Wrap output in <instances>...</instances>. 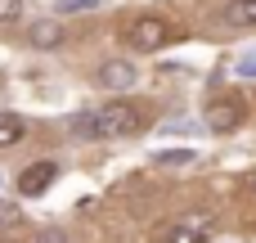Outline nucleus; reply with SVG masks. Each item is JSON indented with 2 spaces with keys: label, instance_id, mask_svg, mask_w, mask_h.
<instances>
[{
  "label": "nucleus",
  "instance_id": "obj_3",
  "mask_svg": "<svg viewBox=\"0 0 256 243\" xmlns=\"http://www.w3.org/2000/svg\"><path fill=\"white\" fill-rule=\"evenodd\" d=\"M243 117H248V104L243 99H234V95H220V99H212L207 104V113H202V122L212 126V131H238L243 126Z\"/></svg>",
  "mask_w": 256,
  "mask_h": 243
},
{
  "label": "nucleus",
  "instance_id": "obj_5",
  "mask_svg": "<svg viewBox=\"0 0 256 243\" xmlns=\"http://www.w3.org/2000/svg\"><path fill=\"white\" fill-rule=\"evenodd\" d=\"M54 180H58V167H54V162H32V167H22V176H18V194H22V198H40Z\"/></svg>",
  "mask_w": 256,
  "mask_h": 243
},
{
  "label": "nucleus",
  "instance_id": "obj_1",
  "mask_svg": "<svg viewBox=\"0 0 256 243\" xmlns=\"http://www.w3.org/2000/svg\"><path fill=\"white\" fill-rule=\"evenodd\" d=\"M99 122H104V140H130V135L148 131V113L140 104H108V108H99Z\"/></svg>",
  "mask_w": 256,
  "mask_h": 243
},
{
  "label": "nucleus",
  "instance_id": "obj_9",
  "mask_svg": "<svg viewBox=\"0 0 256 243\" xmlns=\"http://www.w3.org/2000/svg\"><path fill=\"white\" fill-rule=\"evenodd\" d=\"M220 18H225L230 27H256V0H230V5L220 9Z\"/></svg>",
  "mask_w": 256,
  "mask_h": 243
},
{
  "label": "nucleus",
  "instance_id": "obj_13",
  "mask_svg": "<svg viewBox=\"0 0 256 243\" xmlns=\"http://www.w3.org/2000/svg\"><path fill=\"white\" fill-rule=\"evenodd\" d=\"M22 18V0H0V23H18Z\"/></svg>",
  "mask_w": 256,
  "mask_h": 243
},
{
  "label": "nucleus",
  "instance_id": "obj_6",
  "mask_svg": "<svg viewBox=\"0 0 256 243\" xmlns=\"http://www.w3.org/2000/svg\"><path fill=\"white\" fill-rule=\"evenodd\" d=\"M135 81H140V68H130L126 59H108L99 68V86L104 90H130Z\"/></svg>",
  "mask_w": 256,
  "mask_h": 243
},
{
  "label": "nucleus",
  "instance_id": "obj_8",
  "mask_svg": "<svg viewBox=\"0 0 256 243\" xmlns=\"http://www.w3.org/2000/svg\"><path fill=\"white\" fill-rule=\"evenodd\" d=\"M68 131H72V140H104V122H99V113H76L72 122H68Z\"/></svg>",
  "mask_w": 256,
  "mask_h": 243
},
{
  "label": "nucleus",
  "instance_id": "obj_16",
  "mask_svg": "<svg viewBox=\"0 0 256 243\" xmlns=\"http://www.w3.org/2000/svg\"><path fill=\"white\" fill-rule=\"evenodd\" d=\"M32 243H68V234H63V230H40Z\"/></svg>",
  "mask_w": 256,
  "mask_h": 243
},
{
  "label": "nucleus",
  "instance_id": "obj_15",
  "mask_svg": "<svg viewBox=\"0 0 256 243\" xmlns=\"http://www.w3.org/2000/svg\"><path fill=\"white\" fill-rule=\"evenodd\" d=\"M238 77H256V50H252V54H243V59H238Z\"/></svg>",
  "mask_w": 256,
  "mask_h": 243
},
{
  "label": "nucleus",
  "instance_id": "obj_10",
  "mask_svg": "<svg viewBox=\"0 0 256 243\" xmlns=\"http://www.w3.org/2000/svg\"><path fill=\"white\" fill-rule=\"evenodd\" d=\"M27 140V122L18 113H0V149H14Z\"/></svg>",
  "mask_w": 256,
  "mask_h": 243
},
{
  "label": "nucleus",
  "instance_id": "obj_2",
  "mask_svg": "<svg viewBox=\"0 0 256 243\" xmlns=\"http://www.w3.org/2000/svg\"><path fill=\"white\" fill-rule=\"evenodd\" d=\"M171 36H180L166 18H158V14H144V18H135L130 23V32H126V41L140 50V54H153V50H162Z\"/></svg>",
  "mask_w": 256,
  "mask_h": 243
},
{
  "label": "nucleus",
  "instance_id": "obj_7",
  "mask_svg": "<svg viewBox=\"0 0 256 243\" xmlns=\"http://www.w3.org/2000/svg\"><path fill=\"white\" fill-rule=\"evenodd\" d=\"M27 41H32L36 50H58V45L68 41V32H63L58 18H36V23L27 27Z\"/></svg>",
  "mask_w": 256,
  "mask_h": 243
},
{
  "label": "nucleus",
  "instance_id": "obj_17",
  "mask_svg": "<svg viewBox=\"0 0 256 243\" xmlns=\"http://www.w3.org/2000/svg\"><path fill=\"white\" fill-rule=\"evenodd\" d=\"M252 189H256V171H252Z\"/></svg>",
  "mask_w": 256,
  "mask_h": 243
},
{
  "label": "nucleus",
  "instance_id": "obj_14",
  "mask_svg": "<svg viewBox=\"0 0 256 243\" xmlns=\"http://www.w3.org/2000/svg\"><path fill=\"white\" fill-rule=\"evenodd\" d=\"M18 221H22V212L14 203H0V225H18Z\"/></svg>",
  "mask_w": 256,
  "mask_h": 243
},
{
  "label": "nucleus",
  "instance_id": "obj_4",
  "mask_svg": "<svg viewBox=\"0 0 256 243\" xmlns=\"http://www.w3.org/2000/svg\"><path fill=\"white\" fill-rule=\"evenodd\" d=\"M212 234H216V221L207 212H194V216L176 221V230L166 234V243H212Z\"/></svg>",
  "mask_w": 256,
  "mask_h": 243
},
{
  "label": "nucleus",
  "instance_id": "obj_12",
  "mask_svg": "<svg viewBox=\"0 0 256 243\" xmlns=\"http://www.w3.org/2000/svg\"><path fill=\"white\" fill-rule=\"evenodd\" d=\"M86 9H99V0H58V14H86Z\"/></svg>",
  "mask_w": 256,
  "mask_h": 243
},
{
  "label": "nucleus",
  "instance_id": "obj_11",
  "mask_svg": "<svg viewBox=\"0 0 256 243\" xmlns=\"http://www.w3.org/2000/svg\"><path fill=\"white\" fill-rule=\"evenodd\" d=\"M153 162H158V167H189V162H194V153H189V149H162Z\"/></svg>",
  "mask_w": 256,
  "mask_h": 243
}]
</instances>
